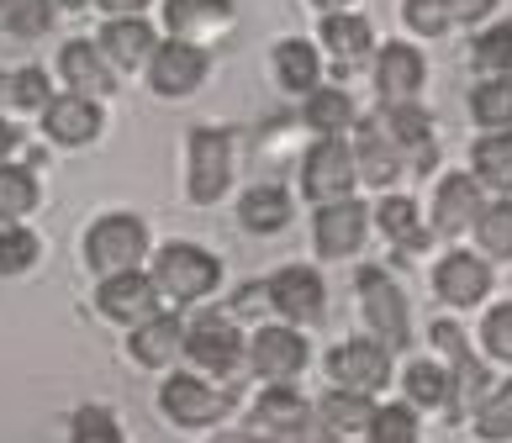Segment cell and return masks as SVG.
<instances>
[{"label":"cell","mask_w":512,"mask_h":443,"mask_svg":"<svg viewBox=\"0 0 512 443\" xmlns=\"http://www.w3.org/2000/svg\"><path fill=\"white\" fill-rule=\"evenodd\" d=\"M407 396L417 401V407H449L454 401V380L439 370V364H423V359H412L407 364Z\"/></svg>","instance_id":"36"},{"label":"cell","mask_w":512,"mask_h":443,"mask_svg":"<svg viewBox=\"0 0 512 443\" xmlns=\"http://www.w3.org/2000/svg\"><path fill=\"white\" fill-rule=\"evenodd\" d=\"M322 43H328V53H333V64H338V69H354V64L370 53L375 32H370V22H365V16L328 11V16H322Z\"/></svg>","instance_id":"24"},{"label":"cell","mask_w":512,"mask_h":443,"mask_svg":"<svg viewBox=\"0 0 512 443\" xmlns=\"http://www.w3.org/2000/svg\"><path fill=\"white\" fill-rule=\"evenodd\" d=\"M470 164H476V180H486V185H497L502 196H512V127L486 132V138L476 143V153H470Z\"/></svg>","instance_id":"29"},{"label":"cell","mask_w":512,"mask_h":443,"mask_svg":"<svg viewBox=\"0 0 512 443\" xmlns=\"http://www.w3.org/2000/svg\"><path fill=\"white\" fill-rule=\"evenodd\" d=\"M301 117H307V127L317 132V138H338V132L354 122V101L338 85H317L307 95V111H301Z\"/></svg>","instance_id":"30"},{"label":"cell","mask_w":512,"mask_h":443,"mask_svg":"<svg viewBox=\"0 0 512 443\" xmlns=\"http://www.w3.org/2000/svg\"><path fill=\"white\" fill-rule=\"evenodd\" d=\"M322 275L307 264H286V269H275L270 280H264V301L275 306L280 317H291V322H317L322 317Z\"/></svg>","instance_id":"11"},{"label":"cell","mask_w":512,"mask_h":443,"mask_svg":"<svg viewBox=\"0 0 512 443\" xmlns=\"http://www.w3.org/2000/svg\"><path fill=\"white\" fill-rule=\"evenodd\" d=\"M375 217H381V233H386L396 248H407V254L428 243V233H423V211H417L407 196H386Z\"/></svg>","instance_id":"33"},{"label":"cell","mask_w":512,"mask_h":443,"mask_svg":"<svg viewBox=\"0 0 512 443\" xmlns=\"http://www.w3.org/2000/svg\"><path fill=\"white\" fill-rule=\"evenodd\" d=\"M402 16H407V27H412V32H423V37H439V32L454 27L449 0H407Z\"/></svg>","instance_id":"44"},{"label":"cell","mask_w":512,"mask_h":443,"mask_svg":"<svg viewBox=\"0 0 512 443\" xmlns=\"http://www.w3.org/2000/svg\"><path fill=\"white\" fill-rule=\"evenodd\" d=\"M423 80H428V64L412 43H386L381 48V59H375V90H381L386 106L412 101V95L423 90Z\"/></svg>","instance_id":"16"},{"label":"cell","mask_w":512,"mask_h":443,"mask_svg":"<svg viewBox=\"0 0 512 443\" xmlns=\"http://www.w3.org/2000/svg\"><path fill=\"white\" fill-rule=\"evenodd\" d=\"M159 407L169 422H180V428H212L233 412V391H212L206 380L196 375H169L164 391H159Z\"/></svg>","instance_id":"5"},{"label":"cell","mask_w":512,"mask_h":443,"mask_svg":"<svg viewBox=\"0 0 512 443\" xmlns=\"http://www.w3.org/2000/svg\"><path fill=\"white\" fill-rule=\"evenodd\" d=\"M227 22H233V0H164V27L185 43H201Z\"/></svg>","instance_id":"22"},{"label":"cell","mask_w":512,"mask_h":443,"mask_svg":"<svg viewBox=\"0 0 512 443\" xmlns=\"http://www.w3.org/2000/svg\"><path fill=\"white\" fill-rule=\"evenodd\" d=\"M275 69H280V85L286 90H296V95L317 90V53H312V43H301V37L275 48Z\"/></svg>","instance_id":"35"},{"label":"cell","mask_w":512,"mask_h":443,"mask_svg":"<svg viewBox=\"0 0 512 443\" xmlns=\"http://www.w3.org/2000/svg\"><path fill=\"white\" fill-rule=\"evenodd\" d=\"M470 117L481 127H512V69L486 74V80L470 90Z\"/></svg>","instance_id":"31"},{"label":"cell","mask_w":512,"mask_h":443,"mask_svg":"<svg viewBox=\"0 0 512 443\" xmlns=\"http://www.w3.org/2000/svg\"><path fill=\"white\" fill-rule=\"evenodd\" d=\"M0 22H6L16 37H37V32H48L53 11L43 6V0H0Z\"/></svg>","instance_id":"42"},{"label":"cell","mask_w":512,"mask_h":443,"mask_svg":"<svg viewBox=\"0 0 512 443\" xmlns=\"http://www.w3.org/2000/svg\"><path fill=\"white\" fill-rule=\"evenodd\" d=\"M481 338H486V354H491V359H507V364H512V301L491 306Z\"/></svg>","instance_id":"45"},{"label":"cell","mask_w":512,"mask_h":443,"mask_svg":"<svg viewBox=\"0 0 512 443\" xmlns=\"http://www.w3.org/2000/svg\"><path fill=\"white\" fill-rule=\"evenodd\" d=\"M101 59H111L117 69H143L148 59H154V27L143 22V16H111L106 32H101Z\"/></svg>","instance_id":"20"},{"label":"cell","mask_w":512,"mask_h":443,"mask_svg":"<svg viewBox=\"0 0 512 443\" xmlns=\"http://www.w3.org/2000/svg\"><path fill=\"white\" fill-rule=\"evenodd\" d=\"M312 6H322V11H344L349 0H312Z\"/></svg>","instance_id":"49"},{"label":"cell","mask_w":512,"mask_h":443,"mask_svg":"<svg viewBox=\"0 0 512 443\" xmlns=\"http://www.w3.org/2000/svg\"><path fill=\"white\" fill-rule=\"evenodd\" d=\"M148 280H154L159 301H175V306H196L217 291L222 280V264L206 254L196 243H164L154 254V269H148Z\"/></svg>","instance_id":"1"},{"label":"cell","mask_w":512,"mask_h":443,"mask_svg":"<svg viewBox=\"0 0 512 443\" xmlns=\"http://www.w3.org/2000/svg\"><path fill=\"white\" fill-rule=\"evenodd\" d=\"M185 354H191L196 370L227 375V370H238V359H243V333L227 317L206 312V317H196L191 327H185Z\"/></svg>","instance_id":"10"},{"label":"cell","mask_w":512,"mask_h":443,"mask_svg":"<svg viewBox=\"0 0 512 443\" xmlns=\"http://www.w3.org/2000/svg\"><path fill=\"white\" fill-rule=\"evenodd\" d=\"M96 306H101V317L138 327V322H148L159 312V291H154V280H148L143 269H122V275H101Z\"/></svg>","instance_id":"12"},{"label":"cell","mask_w":512,"mask_h":443,"mask_svg":"<svg viewBox=\"0 0 512 443\" xmlns=\"http://www.w3.org/2000/svg\"><path fill=\"white\" fill-rule=\"evenodd\" d=\"M53 6H64V11H80V6H90V0H53Z\"/></svg>","instance_id":"50"},{"label":"cell","mask_w":512,"mask_h":443,"mask_svg":"<svg viewBox=\"0 0 512 443\" xmlns=\"http://www.w3.org/2000/svg\"><path fill=\"white\" fill-rule=\"evenodd\" d=\"M59 69H64V80L74 85V95H90V101H96V95L111 90V69H106V59H101V48H96V43H85V37L64 43Z\"/></svg>","instance_id":"26"},{"label":"cell","mask_w":512,"mask_h":443,"mask_svg":"<svg viewBox=\"0 0 512 443\" xmlns=\"http://www.w3.org/2000/svg\"><path fill=\"white\" fill-rule=\"evenodd\" d=\"M43 132L53 143L64 148H85L101 138V106L90 101V95H53V101L43 106Z\"/></svg>","instance_id":"14"},{"label":"cell","mask_w":512,"mask_h":443,"mask_svg":"<svg viewBox=\"0 0 512 443\" xmlns=\"http://www.w3.org/2000/svg\"><path fill=\"white\" fill-rule=\"evenodd\" d=\"M96 6H106L111 16H143L148 0H96Z\"/></svg>","instance_id":"48"},{"label":"cell","mask_w":512,"mask_h":443,"mask_svg":"<svg viewBox=\"0 0 512 443\" xmlns=\"http://www.w3.org/2000/svg\"><path fill=\"white\" fill-rule=\"evenodd\" d=\"M32 206H37L32 164H6V159H0V222H22Z\"/></svg>","instance_id":"32"},{"label":"cell","mask_w":512,"mask_h":443,"mask_svg":"<svg viewBox=\"0 0 512 443\" xmlns=\"http://www.w3.org/2000/svg\"><path fill=\"white\" fill-rule=\"evenodd\" d=\"M354 169H359V180H365V185H375V190H381V185H391L396 175H402V169H407V159H402V148H396V143L386 138V132L370 122L365 132H359Z\"/></svg>","instance_id":"23"},{"label":"cell","mask_w":512,"mask_h":443,"mask_svg":"<svg viewBox=\"0 0 512 443\" xmlns=\"http://www.w3.org/2000/svg\"><path fill=\"white\" fill-rule=\"evenodd\" d=\"M359 185V169H354V148L344 138H317L301 159V196L328 206V201H344L354 196Z\"/></svg>","instance_id":"3"},{"label":"cell","mask_w":512,"mask_h":443,"mask_svg":"<svg viewBox=\"0 0 512 443\" xmlns=\"http://www.w3.org/2000/svg\"><path fill=\"white\" fill-rule=\"evenodd\" d=\"M69 443H122V428H117V417H111L106 407H85V412H74Z\"/></svg>","instance_id":"43"},{"label":"cell","mask_w":512,"mask_h":443,"mask_svg":"<svg viewBox=\"0 0 512 443\" xmlns=\"http://www.w3.org/2000/svg\"><path fill=\"white\" fill-rule=\"evenodd\" d=\"M359 306H365V322L375 327V338L386 349H407V301L396 291V280L381 269H359Z\"/></svg>","instance_id":"7"},{"label":"cell","mask_w":512,"mask_h":443,"mask_svg":"<svg viewBox=\"0 0 512 443\" xmlns=\"http://www.w3.org/2000/svg\"><path fill=\"white\" fill-rule=\"evenodd\" d=\"M481 206L486 201H481V180L476 175H449L439 185V196H433V233L454 238V233H465V227H476Z\"/></svg>","instance_id":"19"},{"label":"cell","mask_w":512,"mask_h":443,"mask_svg":"<svg viewBox=\"0 0 512 443\" xmlns=\"http://www.w3.org/2000/svg\"><path fill=\"white\" fill-rule=\"evenodd\" d=\"M365 227H370V206H359L354 196L328 201V206L317 211V227H312L317 254H328V259H349L354 248L365 243Z\"/></svg>","instance_id":"13"},{"label":"cell","mask_w":512,"mask_h":443,"mask_svg":"<svg viewBox=\"0 0 512 443\" xmlns=\"http://www.w3.org/2000/svg\"><path fill=\"white\" fill-rule=\"evenodd\" d=\"M254 443H296L307 428V401H301L291 385H270L254 407Z\"/></svg>","instance_id":"15"},{"label":"cell","mask_w":512,"mask_h":443,"mask_svg":"<svg viewBox=\"0 0 512 443\" xmlns=\"http://www.w3.org/2000/svg\"><path fill=\"white\" fill-rule=\"evenodd\" d=\"M16 143H22V127H16L11 117H0V159H6V153H11Z\"/></svg>","instance_id":"47"},{"label":"cell","mask_w":512,"mask_h":443,"mask_svg":"<svg viewBox=\"0 0 512 443\" xmlns=\"http://www.w3.org/2000/svg\"><path fill=\"white\" fill-rule=\"evenodd\" d=\"M53 101L48 90V74L43 69H6L0 74V106H16V111H43Z\"/></svg>","instance_id":"34"},{"label":"cell","mask_w":512,"mask_h":443,"mask_svg":"<svg viewBox=\"0 0 512 443\" xmlns=\"http://www.w3.org/2000/svg\"><path fill=\"white\" fill-rule=\"evenodd\" d=\"M433 291H439L449 306H476L491 291V269L476 254H449L433 269Z\"/></svg>","instance_id":"21"},{"label":"cell","mask_w":512,"mask_h":443,"mask_svg":"<svg viewBox=\"0 0 512 443\" xmlns=\"http://www.w3.org/2000/svg\"><path fill=\"white\" fill-rule=\"evenodd\" d=\"M227 180H233V138L222 127H196L191 132V201L196 206L222 201Z\"/></svg>","instance_id":"6"},{"label":"cell","mask_w":512,"mask_h":443,"mask_svg":"<svg viewBox=\"0 0 512 443\" xmlns=\"http://www.w3.org/2000/svg\"><path fill=\"white\" fill-rule=\"evenodd\" d=\"M328 375L338 391H359V396H375L381 385L391 380V349L381 338H349L328 354Z\"/></svg>","instance_id":"4"},{"label":"cell","mask_w":512,"mask_h":443,"mask_svg":"<svg viewBox=\"0 0 512 443\" xmlns=\"http://www.w3.org/2000/svg\"><path fill=\"white\" fill-rule=\"evenodd\" d=\"M470 59H476V69H486V74L512 69V22H497L491 32H481L476 48H470Z\"/></svg>","instance_id":"40"},{"label":"cell","mask_w":512,"mask_h":443,"mask_svg":"<svg viewBox=\"0 0 512 443\" xmlns=\"http://www.w3.org/2000/svg\"><path fill=\"white\" fill-rule=\"evenodd\" d=\"M243 359H249V370L270 385H286L301 364H307V338L296 333V327H259V333L243 343Z\"/></svg>","instance_id":"9"},{"label":"cell","mask_w":512,"mask_h":443,"mask_svg":"<svg viewBox=\"0 0 512 443\" xmlns=\"http://www.w3.org/2000/svg\"><path fill=\"white\" fill-rule=\"evenodd\" d=\"M375 127H381L386 138L402 148V159H412V164H433V117H428L423 106H412V101L381 106Z\"/></svg>","instance_id":"17"},{"label":"cell","mask_w":512,"mask_h":443,"mask_svg":"<svg viewBox=\"0 0 512 443\" xmlns=\"http://www.w3.org/2000/svg\"><path fill=\"white\" fill-rule=\"evenodd\" d=\"M433 343L449 354V364H454V396L460 401H476V396H486V370H481V359L465 349V333L454 322H433Z\"/></svg>","instance_id":"25"},{"label":"cell","mask_w":512,"mask_h":443,"mask_svg":"<svg viewBox=\"0 0 512 443\" xmlns=\"http://www.w3.org/2000/svg\"><path fill=\"white\" fill-rule=\"evenodd\" d=\"M238 217H243L249 233H280V227L291 222V196L280 185H254L249 196H243Z\"/></svg>","instance_id":"28"},{"label":"cell","mask_w":512,"mask_h":443,"mask_svg":"<svg viewBox=\"0 0 512 443\" xmlns=\"http://www.w3.org/2000/svg\"><path fill=\"white\" fill-rule=\"evenodd\" d=\"M127 354L138 364H148V370H164L175 354H185V322L175 312H154L127 333Z\"/></svg>","instance_id":"18"},{"label":"cell","mask_w":512,"mask_h":443,"mask_svg":"<svg viewBox=\"0 0 512 443\" xmlns=\"http://www.w3.org/2000/svg\"><path fill=\"white\" fill-rule=\"evenodd\" d=\"M491 6H497V0H449L454 22H481V16H491Z\"/></svg>","instance_id":"46"},{"label":"cell","mask_w":512,"mask_h":443,"mask_svg":"<svg viewBox=\"0 0 512 443\" xmlns=\"http://www.w3.org/2000/svg\"><path fill=\"white\" fill-rule=\"evenodd\" d=\"M148 254V227L127 211H111L85 233V264L96 275H122V269H138Z\"/></svg>","instance_id":"2"},{"label":"cell","mask_w":512,"mask_h":443,"mask_svg":"<svg viewBox=\"0 0 512 443\" xmlns=\"http://www.w3.org/2000/svg\"><path fill=\"white\" fill-rule=\"evenodd\" d=\"M206 48L201 43H185V37H169V43L154 48V59H148V85L154 95H169V101H180V95H191L201 80H206Z\"/></svg>","instance_id":"8"},{"label":"cell","mask_w":512,"mask_h":443,"mask_svg":"<svg viewBox=\"0 0 512 443\" xmlns=\"http://www.w3.org/2000/svg\"><path fill=\"white\" fill-rule=\"evenodd\" d=\"M476 233H481V248H486V254L512 259V196H502L497 206H481Z\"/></svg>","instance_id":"37"},{"label":"cell","mask_w":512,"mask_h":443,"mask_svg":"<svg viewBox=\"0 0 512 443\" xmlns=\"http://www.w3.org/2000/svg\"><path fill=\"white\" fill-rule=\"evenodd\" d=\"M37 254H43L37 233H27V227H0V275H22V269L37 264Z\"/></svg>","instance_id":"38"},{"label":"cell","mask_w":512,"mask_h":443,"mask_svg":"<svg viewBox=\"0 0 512 443\" xmlns=\"http://www.w3.org/2000/svg\"><path fill=\"white\" fill-rule=\"evenodd\" d=\"M476 428L481 438H512V380L476 401Z\"/></svg>","instance_id":"39"},{"label":"cell","mask_w":512,"mask_h":443,"mask_svg":"<svg viewBox=\"0 0 512 443\" xmlns=\"http://www.w3.org/2000/svg\"><path fill=\"white\" fill-rule=\"evenodd\" d=\"M317 417H322V428H328L333 438H359V433H370V417H375V401L370 396H359V391H333L317 401Z\"/></svg>","instance_id":"27"},{"label":"cell","mask_w":512,"mask_h":443,"mask_svg":"<svg viewBox=\"0 0 512 443\" xmlns=\"http://www.w3.org/2000/svg\"><path fill=\"white\" fill-rule=\"evenodd\" d=\"M370 443H417V417H412V407H375V417H370Z\"/></svg>","instance_id":"41"}]
</instances>
